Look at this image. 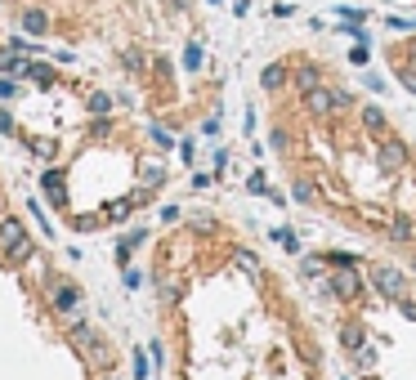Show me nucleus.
Here are the masks:
<instances>
[{"instance_id": "obj_1", "label": "nucleus", "mask_w": 416, "mask_h": 380, "mask_svg": "<svg viewBox=\"0 0 416 380\" xmlns=\"http://www.w3.org/2000/svg\"><path fill=\"white\" fill-rule=\"evenodd\" d=\"M0 260L14 269V264H27L32 260V237L18 220H0Z\"/></svg>"}, {"instance_id": "obj_17", "label": "nucleus", "mask_w": 416, "mask_h": 380, "mask_svg": "<svg viewBox=\"0 0 416 380\" xmlns=\"http://www.w3.org/2000/svg\"><path fill=\"white\" fill-rule=\"evenodd\" d=\"M300 269H305V278H327L332 260H327V255H305V260H300Z\"/></svg>"}, {"instance_id": "obj_10", "label": "nucleus", "mask_w": 416, "mask_h": 380, "mask_svg": "<svg viewBox=\"0 0 416 380\" xmlns=\"http://www.w3.org/2000/svg\"><path fill=\"white\" fill-rule=\"evenodd\" d=\"M340 340H345V349H349V354H358V358H363V345H367V331L358 327V322H340Z\"/></svg>"}, {"instance_id": "obj_25", "label": "nucleus", "mask_w": 416, "mask_h": 380, "mask_svg": "<svg viewBox=\"0 0 416 380\" xmlns=\"http://www.w3.org/2000/svg\"><path fill=\"white\" fill-rule=\"evenodd\" d=\"M144 68H148V59H144L139 50H130V54H126V72H144Z\"/></svg>"}, {"instance_id": "obj_31", "label": "nucleus", "mask_w": 416, "mask_h": 380, "mask_svg": "<svg viewBox=\"0 0 416 380\" xmlns=\"http://www.w3.org/2000/svg\"><path fill=\"white\" fill-rule=\"evenodd\" d=\"M247 188H251V193H269V184H264V175H251V179H247Z\"/></svg>"}, {"instance_id": "obj_23", "label": "nucleus", "mask_w": 416, "mask_h": 380, "mask_svg": "<svg viewBox=\"0 0 416 380\" xmlns=\"http://www.w3.org/2000/svg\"><path fill=\"white\" fill-rule=\"evenodd\" d=\"M90 112H94V117L112 112V99H108V94H90Z\"/></svg>"}, {"instance_id": "obj_30", "label": "nucleus", "mask_w": 416, "mask_h": 380, "mask_svg": "<svg viewBox=\"0 0 416 380\" xmlns=\"http://www.w3.org/2000/svg\"><path fill=\"white\" fill-rule=\"evenodd\" d=\"M363 85H367V90H372V94H381V90H385V81H381V76H376V72H367V76H363Z\"/></svg>"}, {"instance_id": "obj_4", "label": "nucleus", "mask_w": 416, "mask_h": 380, "mask_svg": "<svg viewBox=\"0 0 416 380\" xmlns=\"http://www.w3.org/2000/svg\"><path fill=\"white\" fill-rule=\"evenodd\" d=\"M408 161H412V152H408V144H403V139L381 135V144H376V166H381L385 175H399Z\"/></svg>"}, {"instance_id": "obj_33", "label": "nucleus", "mask_w": 416, "mask_h": 380, "mask_svg": "<svg viewBox=\"0 0 416 380\" xmlns=\"http://www.w3.org/2000/svg\"><path fill=\"white\" fill-rule=\"evenodd\" d=\"M349 63H358V68L367 63V50H363V45H354V50H349Z\"/></svg>"}, {"instance_id": "obj_32", "label": "nucleus", "mask_w": 416, "mask_h": 380, "mask_svg": "<svg viewBox=\"0 0 416 380\" xmlns=\"http://www.w3.org/2000/svg\"><path fill=\"white\" fill-rule=\"evenodd\" d=\"M14 94H18V85H14V81L5 76V81H0V99H14Z\"/></svg>"}, {"instance_id": "obj_34", "label": "nucleus", "mask_w": 416, "mask_h": 380, "mask_svg": "<svg viewBox=\"0 0 416 380\" xmlns=\"http://www.w3.org/2000/svg\"><path fill=\"white\" fill-rule=\"evenodd\" d=\"M0 135H14V117L9 112H0Z\"/></svg>"}, {"instance_id": "obj_19", "label": "nucleus", "mask_w": 416, "mask_h": 380, "mask_svg": "<svg viewBox=\"0 0 416 380\" xmlns=\"http://www.w3.org/2000/svg\"><path fill=\"white\" fill-rule=\"evenodd\" d=\"M394 76H399V85L408 94H416V68H412V63H394Z\"/></svg>"}, {"instance_id": "obj_27", "label": "nucleus", "mask_w": 416, "mask_h": 380, "mask_svg": "<svg viewBox=\"0 0 416 380\" xmlns=\"http://www.w3.org/2000/svg\"><path fill=\"white\" fill-rule=\"evenodd\" d=\"M153 376V367H148V358L144 354H135V380H148Z\"/></svg>"}, {"instance_id": "obj_26", "label": "nucleus", "mask_w": 416, "mask_h": 380, "mask_svg": "<svg viewBox=\"0 0 416 380\" xmlns=\"http://www.w3.org/2000/svg\"><path fill=\"white\" fill-rule=\"evenodd\" d=\"M162 179H166V170H162V166H148V170H144V188H157Z\"/></svg>"}, {"instance_id": "obj_20", "label": "nucleus", "mask_w": 416, "mask_h": 380, "mask_svg": "<svg viewBox=\"0 0 416 380\" xmlns=\"http://www.w3.org/2000/svg\"><path fill=\"white\" fill-rule=\"evenodd\" d=\"M269 237H273V242H278V246H282V251H291V255H296V251H300V242H296V233H291V228H273V233H269Z\"/></svg>"}, {"instance_id": "obj_15", "label": "nucleus", "mask_w": 416, "mask_h": 380, "mask_svg": "<svg viewBox=\"0 0 416 380\" xmlns=\"http://www.w3.org/2000/svg\"><path fill=\"white\" fill-rule=\"evenodd\" d=\"M291 197H296L300 206H314V202H318V184H314L309 175H300L296 184H291Z\"/></svg>"}, {"instance_id": "obj_14", "label": "nucleus", "mask_w": 416, "mask_h": 380, "mask_svg": "<svg viewBox=\"0 0 416 380\" xmlns=\"http://www.w3.org/2000/svg\"><path fill=\"white\" fill-rule=\"evenodd\" d=\"M358 117H363V126L372 130V135H385V126H390V121H385V112L376 108V103H363V108H358Z\"/></svg>"}, {"instance_id": "obj_9", "label": "nucleus", "mask_w": 416, "mask_h": 380, "mask_svg": "<svg viewBox=\"0 0 416 380\" xmlns=\"http://www.w3.org/2000/svg\"><path fill=\"white\" fill-rule=\"evenodd\" d=\"M54 309L68 313V318H77V313H81V296H77V287H54Z\"/></svg>"}, {"instance_id": "obj_12", "label": "nucleus", "mask_w": 416, "mask_h": 380, "mask_svg": "<svg viewBox=\"0 0 416 380\" xmlns=\"http://www.w3.org/2000/svg\"><path fill=\"white\" fill-rule=\"evenodd\" d=\"M41 184H45V193H50L54 206H68V193H63V170H45Z\"/></svg>"}, {"instance_id": "obj_8", "label": "nucleus", "mask_w": 416, "mask_h": 380, "mask_svg": "<svg viewBox=\"0 0 416 380\" xmlns=\"http://www.w3.org/2000/svg\"><path fill=\"white\" fill-rule=\"evenodd\" d=\"M260 85H264V94H282L291 85V68L287 63H269V68L260 72Z\"/></svg>"}, {"instance_id": "obj_35", "label": "nucleus", "mask_w": 416, "mask_h": 380, "mask_svg": "<svg viewBox=\"0 0 416 380\" xmlns=\"http://www.w3.org/2000/svg\"><path fill=\"white\" fill-rule=\"evenodd\" d=\"M403 313H408V318L416 322V300H412V296H408V300H403Z\"/></svg>"}, {"instance_id": "obj_11", "label": "nucleus", "mask_w": 416, "mask_h": 380, "mask_svg": "<svg viewBox=\"0 0 416 380\" xmlns=\"http://www.w3.org/2000/svg\"><path fill=\"white\" fill-rule=\"evenodd\" d=\"M23 32L27 36H45L50 32V14H45V9H23Z\"/></svg>"}, {"instance_id": "obj_22", "label": "nucleus", "mask_w": 416, "mask_h": 380, "mask_svg": "<svg viewBox=\"0 0 416 380\" xmlns=\"http://www.w3.org/2000/svg\"><path fill=\"white\" fill-rule=\"evenodd\" d=\"M327 260H332V269H358V255H349V251H332Z\"/></svg>"}, {"instance_id": "obj_21", "label": "nucleus", "mask_w": 416, "mask_h": 380, "mask_svg": "<svg viewBox=\"0 0 416 380\" xmlns=\"http://www.w3.org/2000/svg\"><path fill=\"white\" fill-rule=\"evenodd\" d=\"M27 76H32L36 85H45V90H50V85H54V72L45 68V63H32V68H27Z\"/></svg>"}, {"instance_id": "obj_16", "label": "nucleus", "mask_w": 416, "mask_h": 380, "mask_svg": "<svg viewBox=\"0 0 416 380\" xmlns=\"http://www.w3.org/2000/svg\"><path fill=\"white\" fill-rule=\"evenodd\" d=\"M233 264H238L242 273H251V278H260V255L247 251V246H238V251H233Z\"/></svg>"}, {"instance_id": "obj_36", "label": "nucleus", "mask_w": 416, "mask_h": 380, "mask_svg": "<svg viewBox=\"0 0 416 380\" xmlns=\"http://www.w3.org/2000/svg\"><path fill=\"white\" fill-rule=\"evenodd\" d=\"M408 260H412V269H416V246H408Z\"/></svg>"}, {"instance_id": "obj_24", "label": "nucleus", "mask_w": 416, "mask_h": 380, "mask_svg": "<svg viewBox=\"0 0 416 380\" xmlns=\"http://www.w3.org/2000/svg\"><path fill=\"white\" fill-rule=\"evenodd\" d=\"M269 148H273V152H287V148H291L287 130H269Z\"/></svg>"}, {"instance_id": "obj_5", "label": "nucleus", "mask_w": 416, "mask_h": 380, "mask_svg": "<svg viewBox=\"0 0 416 380\" xmlns=\"http://www.w3.org/2000/svg\"><path fill=\"white\" fill-rule=\"evenodd\" d=\"M327 287H332V296H336L340 304H358V300H363V278H358L354 269L327 273Z\"/></svg>"}, {"instance_id": "obj_7", "label": "nucleus", "mask_w": 416, "mask_h": 380, "mask_svg": "<svg viewBox=\"0 0 416 380\" xmlns=\"http://www.w3.org/2000/svg\"><path fill=\"white\" fill-rule=\"evenodd\" d=\"M291 85H296L300 94L318 90V85H323V68H318V63H309V59H300L296 68H291Z\"/></svg>"}, {"instance_id": "obj_13", "label": "nucleus", "mask_w": 416, "mask_h": 380, "mask_svg": "<svg viewBox=\"0 0 416 380\" xmlns=\"http://www.w3.org/2000/svg\"><path fill=\"white\" fill-rule=\"evenodd\" d=\"M385 233H390V242H394V246H412V220H408V215H394Z\"/></svg>"}, {"instance_id": "obj_29", "label": "nucleus", "mask_w": 416, "mask_h": 380, "mask_svg": "<svg viewBox=\"0 0 416 380\" xmlns=\"http://www.w3.org/2000/svg\"><path fill=\"white\" fill-rule=\"evenodd\" d=\"M153 144H157V148H170V144H175V139L166 135V126H153Z\"/></svg>"}, {"instance_id": "obj_18", "label": "nucleus", "mask_w": 416, "mask_h": 380, "mask_svg": "<svg viewBox=\"0 0 416 380\" xmlns=\"http://www.w3.org/2000/svg\"><path fill=\"white\" fill-rule=\"evenodd\" d=\"M202 63H206V50H202L197 41H188V45H184V68H188V72H197Z\"/></svg>"}, {"instance_id": "obj_3", "label": "nucleus", "mask_w": 416, "mask_h": 380, "mask_svg": "<svg viewBox=\"0 0 416 380\" xmlns=\"http://www.w3.org/2000/svg\"><path fill=\"white\" fill-rule=\"evenodd\" d=\"M72 345H77V349H81V358H85V363H90V367H94V372H103V367H108V363H112V354H108V345H103V340H99V336H94V331H90V327H85V322H77V327H72Z\"/></svg>"}, {"instance_id": "obj_2", "label": "nucleus", "mask_w": 416, "mask_h": 380, "mask_svg": "<svg viewBox=\"0 0 416 380\" xmlns=\"http://www.w3.org/2000/svg\"><path fill=\"white\" fill-rule=\"evenodd\" d=\"M367 282H372V291H376V296H381V300H390V304H403V300L412 296V291H408V278H403L399 269H390V264L372 269V273H367Z\"/></svg>"}, {"instance_id": "obj_28", "label": "nucleus", "mask_w": 416, "mask_h": 380, "mask_svg": "<svg viewBox=\"0 0 416 380\" xmlns=\"http://www.w3.org/2000/svg\"><path fill=\"white\" fill-rule=\"evenodd\" d=\"M32 152H41V157H54V139H32Z\"/></svg>"}, {"instance_id": "obj_6", "label": "nucleus", "mask_w": 416, "mask_h": 380, "mask_svg": "<svg viewBox=\"0 0 416 380\" xmlns=\"http://www.w3.org/2000/svg\"><path fill=\"white\" fill-rule=\"evenodd\" d=\"M300 99H305V112L314 121H332L336 117V99H332V85H318V90H309V94H300Z\"/></svg>"}]
</instances>
